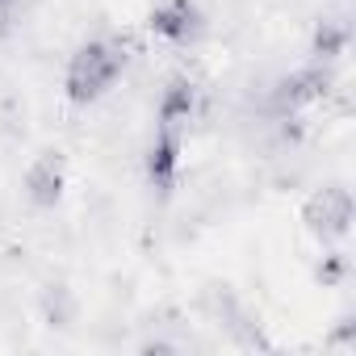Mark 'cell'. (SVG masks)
I'll return each instance as SVG.
<instances>
[{"mask_svg": "<svg viewBox=\"0 0 356 356\" xmlns=\"http://www.w3.org/2000/svg\"><path fill=\"white\" fill-rule=\"evenodd\" d=\"M130 63V47L122 38H88L72 51L67 67H63V97L72 105H97L101 97L113 92V84L122 80Z\"/></svg>", "mask_w": 356, "mask_h": 356, "instance_id": "1", "label": "cell"}, {"mask_svg": "<svg viewBox=\"0 0 356 356\" xmlns=\"http://www.w3.org/2000/svg\"><path fill=\"white\" fill-rule=\"evenodd\" d=\"M331 88H335V67L310 59L306 67L281 76V80L268 88V109H273V118H302L310 105L327 101Z\"/></svg>", "mask_w": 356, "mask_h": 356, "instance_id": "2", "label": "cell"}, {"mask_svg": "<svg viewBox=\"0 0 356 356\" xmlns=\"http://www.w3.org/2000/svg\"><path fill=\"white\" fill-rule=\"evenodd\" d=\"M302 227L318 248H339L352 235V193L343 185H323L302 206Z\"/></svg>", "mask_w": 356, "mask_h": 356, "instance_id": "3", "label": "cell"}, {"mask_svg": "<svg viewBox=\"0 0 356 356\" xmlns=\"http://www.w3.org/2000/svg\"><path fill=\"white\" fill-rule=\"evenodd\" d=\"M147 26L168 47H197L206 34V13L197 9V0H159Z\"/></svg>", "mask_w": 356, "mask_h": 356, "instance_id": "4", "label": "cell"}, {"mask_svg": "<svg viewBox=\"0 0 356 356\" xmlns=\"http://www.w3.org/2000/svg\"><path fill=\"white\" fill-rule=\"evenodd\" d=\"M197 113H202V88H197V80L172 76L163 84V92H159V105H155V130H168V134L189 138Z\"/></svg>", "mask_w": 356, "mask_h": 356, "instance_id": "5", "label": "cell"}, {"mask_svg": "<svg viewBox=\"0 0 356 356\" xmlns=\"http://www.w3.org/2000/svg\"><path fill=\"white\" fill-rule=\"evenodd\" d=\"M181 163H185V138L168 134V130H155L147 151H143V176H147V185L159 197H168L176 189V181H181Z\"/></svg>", "mask_w": 356, "mask_h": 356, "instance_id": "6", "label": "cell"}, {"mask_svg": "<svg viewBox=\"0 0 356 356\" xmlns=\"http://www.w3.org/2000/svg\"><path fill=\"white\" fill-rule=\"evenodd\" d=\"M22 189H26V202L34 210H55L63 189H67V159H63V151L34 155L26 176H22Z\"/></svg>", "mask_w": 356, "mask_h": 356, "instance_id": "7", "label": "cell"}, {"mask_svg": "<svg viewBox=\"0 0 356 356\" xmlns=\"http://www.w3.org/2000/svg\"><path fill=\"white\" fill-rule=\"evenodd\" d=\"M348 42H352L348 22H339V17H323V22L314 26V38H310V59L335 67V63L348 55Z\"/></svg>", "mask_w": 356, "mask_h": 356, "instance_id": "8", "label": "cell"}, {"mask_svg": "<svg viewBox=\"0 0 356 356\" xmlns=\"http://www.w3.org/2000/svg\"><path fill=\"white\" fill-rule=\"evenodd\" d=\"M343 277H348V256L339 248H327V256L318 264V281L323 285H343Z\"/></svg>", "mask_w": 356, "mask_h": 356, "instance_id": "9", "label": "cell"}, {"mask_svg": "<svg viewBox=\"0 0 356 356\" xmlns=\"http://www.w3.org/2000/svg\"><path fill=\"white\" fill-rule=\"evenodd\" d=\"M22 5H26V0H0V34L13 26V17H17V9H22Z\"/></svg>", "mask_w": 356, "mask_h": 356, "instance_id": "10", "label": "cell"}]
</instances>
